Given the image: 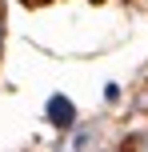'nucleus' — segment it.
Masks as SVG:
<instances>
[{
  "label": "nucleus",
  "mask_w": 148,
  "mask_h": 152,
  "mask_svg": "<svg viewBox=\"0 0 148 152\" xmlns=\"http://www.w3.org/2000/svg\"><path fill=\"white\" fill-rule=\"evenodd\" d=\"M48 120H52L56 128H72V120H76L72 100L68 96H52V100H48Z\"/></svg>",
  "instance_id": "obj_1"
},
{
  "label": "nucleus",
  "mask_w": 148,
  "mask_h": 152,
  "mask_svg": "<svg viewBox=\"0 0 148 152\" xmlns=\"http://www.w3.org/2000/svg\"><path fill=\"white\" fill-rule=\"evenodd\" d=\"M0 44H4V24H0Z\"/></svg>",
  "instance_id": "obj_2"
}]
</instances>
